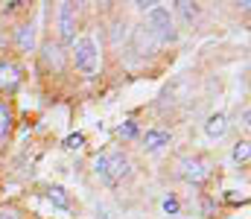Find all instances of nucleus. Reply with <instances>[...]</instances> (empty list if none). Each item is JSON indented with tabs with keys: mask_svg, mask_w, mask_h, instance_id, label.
I'll list each match as a JSON object with an SVG mask.
<instances>
[{
	"mask_svg": "<svg viewBox=\"0 0 251 219\" xmlns=\"http://www.w3.org/2000/svg\"><path fill=\"white\" fill-rule=\"evenodd\" d=\"M94 172H97V178H100L102 184L114 187V184H120L123 178L131 175V161L126 158L123 152L111 149V152L97 155V161H94Z\"/></svg>",
	"mask_w": 251,
	"mask_h": 219,
	"instance_id": "obj_1",
	"label": "nucleus"
},
{
	"mask_svg": "<svg viewBox=\"0 0 251 219\" xmlns=\"http://www.w3.org/2000/svg\"><path fill=\"white\" fill-rule=\"evenodd\" d=\"M143 26L152 32V38H155L158 44H176V41H178L176 18H173V12H170L167 6H161V3L146 12V24H143Z\"/></svg>",
	"mask_w": 251,
	"mask_h": 219,
	"instance_id": "obj_2",
	"label": "nucleus"
},
{
	"mask_svg": "<svg viewBox=\"0 0 251 219\" xmlns=\"http://www.w3.org/2000/svg\"><path fill=\"white\" fill-rule=\"evenodd\" d=\"M73 65L76 71L85 73V76H94L102 68V50H100V41L94 35H82L73 41Z\"/></svg>",
	"mask_w": 251,
	"mask_h": 219,
	"instance_id": "obj_3",
	"label": "nucleus"
},
{
	"mask_svg": "<svg viewBox=\"0 0 251 219\" xmlns=\"http://www.w3.org/2000/svg\"><path fill=\"white\" fill-rule=\"evenodd\" d=\"M178 175L193 184V187H201V184H207V178H210V164L204 161V158H199V155H193V158H181L178 161Z\"/></svg>",
	"mask_w": 251,
	"mask_h": 219,
	"instance_id": "obj_4",
	"label": "nucleus"
},
{
	"mask_svg": "<svg viewBox=\"0 0 251 219\" xmlns=\"http://www.w3.org/2000/svg\"><path fill=\"white\" fill-rule=\"evenodd\" d=\"M76 12H73V3H59V35H62L64 44H73L76 41Z\"/></svg>",
	"mask_w": 251,
	"mask_h": 219,
	"instance_id": "obj_5",
	"label": "nucleus"
},
{
	"mask_svg": "<svg viewBox=\"0 0 251 219\" xmlns=\"http://www.w3.org/2000/svg\"><path fill=\"white\" fill-rule=\"evenodd\" d=\"M24 82V71L12 59H0V91H15Z\"/></svg>",
	"mask_w": 251,
	"mask_h": 219,
	"instance_id": "obj_6",
	"label": "nucleus"
},
{
	"mask_svg": "<svg viewBox=\"0 0 251 219\" xmlns=\"http://www.w3.org/2000/svg\"><path fill=\"white\" fill-rule=\"evenodd\" d=\"M15 47L21 53H32L35 50V26L32 24H18V29H15Z\"/></svg>",
	"mask_w": 251,
	"mask_h": 219,
	"instance_id": "obj_7",
	"label": "nucleus"
},
{
	"mask_svg": "<svg viewBox=\"0 0 251 219\" xmlns=\"http://www.w3.org/2000/svg\"><path fill=\"white\" fill-rule=\"evenodd\" d=\"M131 44H134V50H137L140 56H149V53L158 47V41L152 38V32H149L146 26H137V29H134V35H131Z\"/></svg>",
	"mask_w": 251,
	"mask_h": 219,
	"instance_id": "obj_8",
	"label": "nucleus"
},
{
	"mask_svg": "<svg viewBox=\"0 0 251 219\" xmlns=\"http://www.w3.org/2000/svg\"><path fill=\"white\" fill-rule=\"evenodd\" d=\"M225 132H228V117H225L222 111L210 114L207 123H204V135H207L210 141H219V138H225Z\"/></svg>",
	"mask_w": 251,
	"mask_h": 219,
	"instance_id": "obj_9",
	"label": "nucleus"
},
{
	"mask_svg": "<svg viewBox=\"0 0 251 219\" xmlns=\"http://www.w3.org/2000/svg\"><path fill=\"white\" fill-rule=\"evenodd\" d=\"M41 62H44V68L50 71V68H56V71H62V44H53V41H47L44 47H41Z\"/></svg>",
	"mask_w": 251,
	"mask_h": 219,
	"instance_id": "obj_10",
	"label": "nucleus"
},
{
	"mask_svg": "<svg viewBox=\"0 0 251 219\" xmlns=\"http://www.w3.org/2000/svg\"><path fill=\"white\" fill-rule=\"evenodd\" d=\"M143 144H146V149L158 152V149L170 146V132H161V129H146V135H143Z\"/></svg>",
	"mask_w": 251,
	"mask_h": 219,
	"instance_id": "obj_11",
	"label": "nucleus"
},
{
	"mask_svg": "<svg viewBox=\"0 0 251 219\" xmlns=\"http://www.w3.org/2000/svg\"><path fill=\"white\" fill-rule=\"evenodd\" d=\"M44 193H47V199H50L56 208L70 211V196H67V190H64V187H59V184H47V187H44Z\"/></svg>",
	"mask_w": 251,
	"mask_h": 219,
	"instance_id": "obj_12",
	"label": "nucleus"
},
{
	"mask_svg": "<svg viewBox=\"0 0 251 219\" xmlns=\"http://www.w3.org/2000/svg\"><path fill=\"white\" fill-rule=\"evenodd\" d=\"M173 6H176V12L181 15V21H184L187 26H193V24L199 21V3H190V0H176Z\"/></svg>",
	"mask_w": 251,
	"mask_h": 219,
	"instance_id": "obj_13",
	"label": "nucleus"
},
{
	"mask_svg": "<svg viewBox=\"0 0 251 219\" xmlns=\"http://www.w3.org/2000/svg\"><path fill=\"white\" fill-rule=\"evenodd\" d=\"M12 123H15V114H12V105L6 99H0V144L9 138L12 132Z\"/></svg>",
	"mask_w": 251,
	"mask_h": 219,
	"instance_id": "obj_14",
	"label": "nucleus"
},
{
	"mask_svg": "<svg viewBox=\"0 0 251 219\" xmlns=\"http://www.w3.org/2000/svg\"><path fill=\"white\" fill-rule=\"evenodd\" d=\"M231 158H234L237 164H249V141H237V144H234V152H231Z\"/></svg>",
	"mask_w": 251,
	"mask_h": 219,
	"instance_id": "obj_15",
	"label": "nucleus"
},
{
	"mask_svg": "<svg viewBox=\"0 0 251 219\" xmlns=\"http://www.w3.org/2000/svg\"><path fill=\"white\" fill-rule=\"evenodd\" d=\"M82 146H85V135H82V132L64 138V149H70V152H73V149H82Z\"/></svg>",
	"mask_w": 251,
	"mask_h": 219,
	"instance_id": "obj_16",
	"label": "nucleus"
},
{
	"mask_svg": "<svg viewBox=\"0 0 251 219\" xmlns=\"http://www.w3.org/2000/svg\"><path fill=\"white\" fill-rule=\"evenodd\" d=\"M120 135H123V138H134V135H137V126H134V123L128 120L126 126H120Z\"/></svg>",
	"mask_w": 251,
	"mask_h": 219,
	"instance_id": "obj_17",
	"label": "nucleus"
},
{
	"mask_svg": "<svg viewBox=\"0 0 251 219\" xmlns=\"http://www.w3.org/2000/svg\"><path fill=\"white\" fill-rule=\"evenodd\" d=\"M0 219H24V217H21L15 208H3V211H0Z\"/></svg>",
	"mask_w": 251,
	"mask_h": 219,
	"instance_id": "obj_18",
	"label": "nucleus"
},
{
	"mask_svg": "<svg viewBox=\"0 0 251 219\" xmlns=\"http://www.w3.org/2000/svg\"><path fill=\"white\" fill-rule=\"evenodd\" d=\"M134 6H137V9H140V12H149V9H152V6H158V0H137V3H134Z\"/></svg>",
	"mask_w": 251,
	"mask_h": 219,
	"instance_id": "obj_19",
	"label": "nucleus"
},
{
	"mask_svg": "<svg viewBox=\"0 0 251 219\" xmlns=\"http://www.w3.org/2000/svg\"><path fill=\"white\" fill-rule=\"evenodd\" d=\"M164 211H167V214H178V202H176V199H167V202H164Z\"/></svg>",
	"mask_w": 251,
	"mask_h": 219,
	"instance_id": "obj_20",
	"label": "nucleus"
},
{
	"mask_svg": "<svg viewBox=\"0 0 251 219\" xmlns=\"http://www.w3.org/2000/svg\"><path fill=\"white\" fill-rule=\"evenodd\" d=\"M97 219H111V214L105 208H97Z\"/></svg>",
	"mask_w": 251,
	"mask_h": 219,
	"instance_id": "obj_21",
	"label": "nucleus"
}]
</instances>
